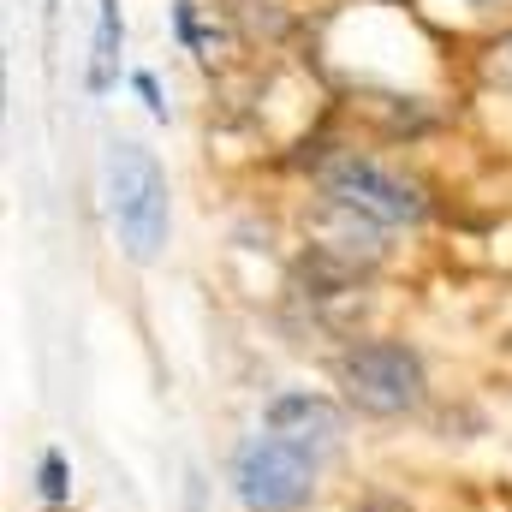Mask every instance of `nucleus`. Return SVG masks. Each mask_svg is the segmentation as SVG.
Segmentation results:
<instances>
[{
  "instance_id": "1",
  "label": "nucleus",
  "mask_w": 512,
  "mask_h": 512,
  "mask_svg": "<svg viewBox=\"0 0 512 512\" xmlns=\"http://www.w3.org/2000/svg\"><path fill=\"white\" fill-rule=\"evenodd\" d=\"M102 197H108V221L120 233L131 262H155L173 227V203H167V173L155 167V155L131 137H114L102 155Z\"/></svg>"
},
{
  "instance_id": "2",
  "label": "nucleus",
  "mask_w": 512,
  "mask_h": 512,
  "mask_svg": "<svg viewBox=\"0 0 512 512\" xmlns=\"http://www.w3.org/2000/svg\"><path fill=\"white\" fill-rule=\"evenodd\" d=\"M340 387H346V405L364 417H405L423 405V364L411 346L364 340L340 358Z\"/></svg>"
},
{
  "instance_id": "3",
  "label": "nucleus",
  "mask_w": 512,
  "mask_h": 512,
  "mask_svg": "<svg viewBox=\"0 0 512 512\" xmlns=\"http://www.w3.org/2000/svg\"><path fill=\"white\" fill-rule=\"evenodd\" d=\"M322 197L340 203V209H358V215L376 221V227H417V221L429 215L423 185L399 179L393 167L370 161V155H334V161L322 167Z\"/></svg>"
},
{
  "instance_id": "4",
  "label": "nucleus",
  "mask_w": 512,
  "mask_h": 512,
  "mask_svg": "<svg viewBox=\"0 0 512 512\" xmlns=\"http://www.w3.org/2000/svg\"><path fill=\"white\" fill-rule=\"evenodd\" d=\"M233 489L251 512H298L316 495V459L280 435H251L233 459Z\"/></svg>"
},
{
  "instance_id": "5",
  "label": "nucleus",
  "mask_w": 512,
  "mask_h": 512,
  "mask_svg": "<svg viewBox=\"0 0 512 512\" xmlns=\"http://www.w3.org/2000/svg\"><path fill=\"white\" fill-rule=\"evenodd\" d=\"M268 435L292 441L298 453H310L316 465L340 447V411L322 399V393H280L268 405Z\"/></svg>"
},
{
  "instance_id": "6",
  "label": "nucleus",
  "mask_w": 512,
  "mask_h": 512,
  "mask_svg": "<svg viewBox=\"0 0 512 512\" xmlns=\"http://www.w3.org/2000/svg\"><path fill=\"white\" fill-rule=\"evenodd\" d=\"M120 42H126V24H120V0H102L96 12V42H90V90H114L120 78Z\"/></svg>"
},
{
  "instance_id": "7",
  "label": "nucleus",
  "mask_w": 512,
  "mask_h": 512,
  "mask_svg": "<svg viewBox=\"0 0 512 512\" xmlns=\"http://www.w3.org/2000/svg\"><path fill=\"white\" fill-rule=\"evenodd\" d=\"M483 78H489L495 90H512V30L483 48Z\"/></svg>"
},
{
  "instance_id": "8",
  "label": "nucleus",
  "mask_w": 512,
  "mask_h": 512,
  "mask_svg": "<svg viewBox=\"0 0 512 512\" xmlns=\"http://www.w3.org/2000/svg\"><path fill=\"white\" fill-rule=\"evenodd\" d=\"M36 477H42L36 489H42L48 507H60V501L72 495V483H66V459H60V453H42V471H36Z\"/></svg>"
},
{
  "instance_id": "9",
  "label": "nucleus",
  "mask_w": 512,
  "mask_h": 512,
  "mask_svg": "<svg viewBox=\"0 0 512 512\" xmlns=\"http://www.w3.org/2000/svg\"><path fill=\"white\" fill-rule=\"evenodd\" d=\"M137 96L149 102V114H155V120H167V102H161V90H155V78H149V72H137Z\"/></svg>"
},
{
  "instance_id": "10",
  "label": "nucleus",
  "mask_w": 512,
  "mask_h": 512,
  "mask_svg": "<svg viewBox=\"0 0 512 512\" xmlns=\"http://www.w3.org/2000/svg\"><path fill=\"white\" fill-rule=\"evenodd\" d=\"M370 512H411V507H399V501H370Z\"/></svg>"
},
{
  "instance_id": "11",
  "label": "nucleus",
  "mask_w": 512,
  "mask_h": 512,
  "mask_svg": "<svg viewBox=\"0 0 512 512\" xmlns=\"http://www.w3.org/2000/svg\"><path fill=\"white\" fill-rule=\"evenodd\" d=\"M471 6H507V0H471Z\"/></svg>"
},
{
  "instance_id": "12",
  "label": "nucleus",
  "mask_w": 512,
  "mask_h": 512,
  "mask_svg": "<svg viewBox=\"0 0 512 512\" xmlns=\"http://www.w3.org/2000/svg\"><path fill=\"white\" fill-rule=\"evenodd\" d=\"M48 6H54V0H48Z\"/></svg>"
},
{
  "instance_id": "13",
  "label": "nucleus",
  "mask_w": 512,
  "mask_h": 512,
  "mask_svg": "<svg viewBox=\"0 0 512 512\" xmlns=\"http://www.w3.org/2000/svg\"><path fill=\"white\" fill-rule=\"evenodd\" d=\"M54 512H60V507H54Z\"/></svg>"
}]
</instances>
